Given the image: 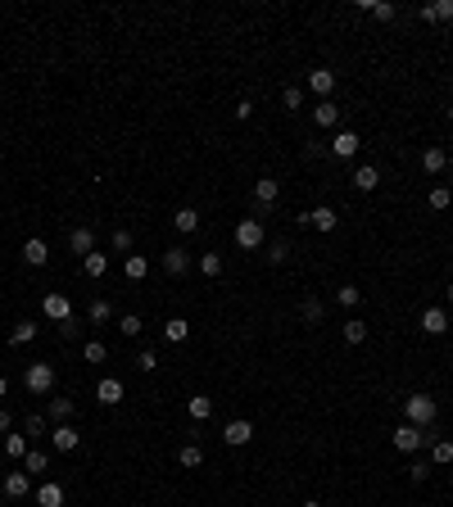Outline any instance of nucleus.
Returning <instances> with one entry per match:
<instances>
[{"mask_svg": "<svg viewBox=\"0 0 453 507\" xmlns=\"http://www.w3.org/2000/svg\"><path fill=\"white\" fill-rule=\"evenodd\" d=\"M435 399L431 394H408V399H403V417H408V426H431L435 421Z\"/></svg>", "mask_w": 453, "mask_h": 507, "instance_id": "1", "label": "nucleus"}, {"mask_svg": "<svg viewBox=\"0 0 453 507\" xmlns=\"http://www.w3.org/2000/svg\"><path fill=\"white\" fill-rule=\"evenodd\" d=\"M23 385H28V394H50L54 389V367L50 363H28V371H23Z\"/></svg>", "mask_w": 453, "mask_h": 507, "instance_id": "2", "label": "nucleus"}, {"mask_svg": "<svg viewBox=\"0 0 453 507\" xmlns=\"http://www.w3.org/2000/svg\"><path fill=\"white\" fill-rule=\"evenodd\" d=\"M0 489H5L10 503H23V498L32 494V475H28V471H10L5 480H0Z\"/></svg>", "mask_w": 453, "mask_h": 507, "instance_id": "3", "label": "nucleus"}, {"mask_svg": "<svg viewBox=\"0 0 453 507\" xmlns=\"http://www.w3.org/2000/svg\"><path fill=\"white\" fill-rule=\"evenodd\" d=\"M50 444L59 449V453H77V444H82V431H77L73 421H64V426H54V431H50Z\"/></svg>", "mask_w": 453, "mask_h": 507, "instance_id": "4", "label": "nucleus"}, {"mask_svg": "<svg viewBox=\"0 0 453 507\" xmlns=\"http://www.w3.org/2000/svg\"><path fill=\"white\" fill-rule=\"evenodd\" d=\"M163 272H168V277H186V272H191V254H186L182 245H168L163 249Z\"/></svg>", "mask_w": 453, "mask_h": 507, "instance_id": "5", "label": "nucleus"}, {"mask_svg": "<svg viewBox=\"0 0 453 507\" xmlns=\"http://www.w3.org/2000/svg\"><path fill=\"white\" fill-rule=\"evenodd\" d=\"M41 313L50 317V322H68V317H73V299H68V294H45Z\"/></svg>", "mask_w": 453, "mask_h": 507, "instance_id": "6", "label": "nucleus"}, {"mask_svg": "<svg viewBox=\"0 0 453 507\" xmlns=\"http://www.w3.org/2000/svg\"><path fill=\"white\" fill-rule=\"evenodd\" d=\"M390 440H394V449H399V453H417L421 444H426V440H421V426H408V421H403V426L390 435Z\"/></svg>", "mask_w": 453, "mask_h": 507, "instance_id": "7", "label": "nucleus"}, {"mask_svg": "<svg viewBox=\"0 0 453 507\" xmlns=\"http://www.w3.org/2000/svg\"><path fill=\"white\" fill-rule=\"evenodd\" d=\"M236 245L240 249H259L263 245V222L259 217H245V222L236 227Z\"/></svg>", "mask_w": 453, "mask_h": 507, "instance_id": "8", "label": "nucleus"}, {"mask_svg": "<svg viewBox=\"0 0 453 507\" xmlns=\"http://www.w3.org/2000/svg\"><path fill=\"white\" fill-rule=\"evenodd\" d=\"M222 440L231 444V449H245L249 440H254V426H249L245 417H236V421H226V431H222Z\"/></svg>", "mask_w": 453, "mask_h": 507, "instance_id": "9", "label": "nucleus"}, {"mask_svg": "<svg viewBox=\"0 0 453 507\" xmlns=\"http://www.w3.org/2000/svg\"><path fill=\"white\" fill-rule=\"evenodd\" d=\"M36 507H64V485H54V480H41V485L32 489Z\"/></svg>", "mask_w": 453, "mask_h": 507, "instance_id": "10", "label": "nucleus"}, {"mask_svg": "<svg viewBox=\"0 0 453 507\" xmlns=\"http://www.w3.org/2000/svg\"><path fill=\"white\" fill-rule=\"evenodd\" d=\"M68 249H73L77 259H87V254H96V231H91V227H77V231H68Z\"/></svg>", "mask_w": 453, "mask_h": 507, "instance_id": "11", "label": "nucleus"}, {"mask_svg": "<svg viewBox=\"0 0 453 507\" xmlns=\"http://www.w3.org/2000/svg\"><path fill=\"white\" fill-rule=\"evenodd\" d=\"M123 394H127V389H123V380H118V376H105V380H100V385H96V399L105 403V408H114V403H123Z\"/></svg>", "mask_w": 453, "mask_h": 507, "instance_id": "12", "label": "nucleus"}, {"mask_svg": "<svg viewBox=\"0 0 453 507\" xmlns=\"http://www.w3.org/2000/svg\"><path fill=\"white\" fill-rule=\"evenodd\" d=\"M308 91H313V96H322V100H331L335 73H331V68H313V73H308Z\"/></svg>", "mask_w": 453, "mask_h": 507, "instance_id": "13", "label": "nucleus"}, {"mask_svg": "<svg viewBox=\"0 0 453 507\" xmlns=\"http://www.w3.org/2000/svg\"><path fill=\"white\" fill-rule=\"evenodd\" d=\"M277 199H281V182H272V177L254 182V204H259V208H272Z\"/></svg>", "mask_w": 453, "mask_h": 507, "instance_id": "14", "label": "nucleus"}, {"mask_svg": "<svg viewBox=\"0 0 453 507\" xmlns=\"http://www.w3.org/2000/svg\"><path fill=\"white\" fill-rule=\"evenodd\" d=\"M308 227H317V231H326V236H331V231L340 227V217H335V208H331V204H317L313 213H308Z\"/></svg>", "mask_w": 453, "mask_h": 507, "instance_id": "15", "label": "nucleus"}, {"mask_svg": "<svg viewBox=\"0 0 453 507\" xmlns=\"http://www.w3.org/2000/svg\"><path fill=\"white\" fill-rule=\"evenodd\" d=\"M358 145H363V140H358L354 131H335V140H331V154H335V159H354V154H358Z\"/></svg>", "mask_w": 453, "mask_h": 507, "instance_id": "16", "label": "nucleus"}, {"mask_svg": "<svg viewBox=\"0 0 453 507\" xmlns=\"http://www.w3.org/2000/svg\"><path fill=\"white\" fill-rule=\"evenodd\" d=\"M421 331H426V335H444V331H449V313H444V308H426V313H421Z\"/></svg>", "mask_w": 453, "mask_h": 507, "instance_id": "17", "label": "nucleus"}, {"mask_svg": "<svg viewBox=\"0 0 453 507\" xmlns=\"http://www.w3.org/2000/svg\"><path fill=\"white\" fill-rule=\"evenodd\" d=\"M45 259H50V249H45V240H28V245H23V263H28V268H45Z\"/></svg>", "mask_w": 453, "mask_h": 507, "instance_id": "18", "label": "nucleus"}, {"mask_svg": "<svg viewBox=\"0 0 453 507\" xmlns=\"http://www.w3.org/2000/svg\"><path fill=\"white\" fill-rule=\"evenodd\" d=\"M354 186H358V191H377V186H381V168H377V163H363V168L354 173Z\"/></svg>", "mask_w": 453, "mask_h": 507, "instance_id": "19", "label": "nucleus"}, {"mask_svg": "<svg viewBox=\"0 0 453 507\" xmlns=\"http://www.w3.org/2000/svg\"><path fill=\"white\" fill-rule=\"evenodd\" d=\"M358 10H367L372 19H381V23H390L394 14H399L394 5H390V0H358Z\"/></svg>", "mask_w": 453, "mask_h": 507, "instance_id": "20", "label": "nucleus"}, {"mask_svg": "<svg viewBox=\"0 0 453 507\" xmlns=\"http://www.w3.org/2000/svg\"><path fill=\"white\" fill-rule=\"evenodd\" d=\"M313 122H317V127H335V122H340V109H335V100H322V105L313 109Z\"/></svg>", "mask_w": 453, "mask_h": 507, "instance_id": "21", "label": "nucleus"}, {"mask_svg": "<svg viewBox=\"0 0 453 507\" xmlns=\"http://www.w3.org/2000/svg\"><path fill=\"white\" fill-rule=\"evenodd\" d=\"M173 227L182 231V236H191V231H200V213H195V208H177V213H173Z\"/></svg>", "mask_w": 453, "mask_h": 507, "instance_id": "22", "label": "nucleus"}, {"mask_svg": "<svg viewBox=\"0 0 453 507\" xmlns=\"http://www.w3.org/2000/svg\"><path fill=\"white\" fill-rule=\"evenodd\" d=\"M421 168H426V173H444V168H449V159H444V150H440V145H431V150H426V154H421Z\"/></svg>", "mask_w": 453, "mask_h": 507, "instance_id": "23", "label": "nucleus"}, {"mask_svg": "<svg viewBox=\"0 0 453 507\" xmlns=\"http://www.w3.org/2000/svg\"><path fill=\"white\" fill-rule=\"evenodd\" d=\"M163 335H168L173 345H182L186 335H191V322H186V317H168V322H163Z\"/></svg>", "mask_w": 453, "mask_h": 507, "instance_id": "24", "label": "nucleus"}, {"mask_svg": "<svg viewBox=\"0 0 453 507\" xmlns=\"http://www.w3.org/2000/svg\"><path fill=\"white\" fill-rule=\"evenodd\" d=\"M421 19H431V23H449V19H453V0H435V5H426V10H421Z\"/></svg>", "mask_w": 453, "mask_h": 507, "instance_id": "25", "label": "nucleus"}, {"mask_svg": "<svg viewBox=\"0 0 453 507\" xmlns=\"http://www.w3.org/2000/svg\"><path fill=\"white\" fill-rule=\"evenodd\" d=\"M45 417L54 421V426H64V421H73V399H50V412Z\"/></svg>", "mask_w": 453, "mask_h": 507, "instance_id": "26", "label": "nucleus"}, {"mask_svg": "<svg viewBox=\"0 0 453 507\" xmlns=\"http://www.w3.org/2000/svg\"><path fill=\"white\" fill-rule=\"evenodd\" d=\"M82 272H87L91 281H100L109 272V259H105V254H87V259H82Z\"/></svg>", "mask_w": 453, "mask_h": 507, "instance_id": "27", "label": "nucleus"}, {"mask_svg": "<svg viewBox=\"0 0 453 507\" xmlns=\"http://www.w3.org/2000/svg\"><path fill=\"white\" fill-rule=\"evenodd\" d=\"M177 462H182L186 471H195V466L204 462V449H200V444H182V453H177Z\"/></svg>", "mask_w": 453, "mask_h": 507, "instance_id": "28", "label": "nucleus"}, {"mask_svg": "<svg viewBox=\"0 0 453 507\" xmlns=\"http://www.w3.org/2000/svg\"><path fill=\"white\" fill-rule=\"evenodd\" d=\"M213 417V399H209V394H195L191 399V421H209Z\"/></svg>", "mask_w": 453, "mask_h": 507, "instance_id": "29", "label": "nucleus"}, {"mask_svg": "<svg viewBox=\"0 0 453 507\" xmlns=\"http://www.w3.org/2000/svg\"><path fill=\"white\" fill-rule=\"evenodd\" d=\"M299 313H304V322H308V326H317V322L326 317V308H322V299H304Z\"/></svg>", "mask_w": 453, "mask_h": 507, "instance_id": "30", "label": "nucleus"}, {"mask_svg": "<svg viewBox=\"0 0 453 507\" xmlns=\"http://www.w3.org/2000/svg\"><path fill=\"white\" fill-rule=\"evenodd\" d=\"M32 340H36V322H19L10 331V345H32Z\"/></svg>", "mask_w": 453, "mask_h": 507, "instance_id": "31", "label": "nucleus"}, {"mask_svg": "<svg viewBox=\"0 0 453 507\" xmlns=\"http://www.w3.org/2000/svg\"><path fill=\"white\" fill-rule=\"evenodd\" d=\"M5 457H28V435H5Z\"/></svg>", "mask_w": 453, "mask_h": 507, "instance_id": "32", "label": "nucleus"}, {"mask_svg": "<svg viewBox=\"0 0 453 507\" xmlns=\"http://www.w3.org/2000/svg\"><path fill=\"white\" fill-rule=\"evenodd\" d=\"M23 471H28V475H45V453H41V449H28V457H23Z\"/></svg>", "mask_w": 453, "mask_h": 507, "instance_id": "33", "label": "nucleus"}, {"mask_svg": "<svg viewBox=\"0 0 453 507\" xmlns=\"http://www.w3.org/2000/svg\"><path fill=\"white\" fill-rule=\"evenodd\" d=\"M431 462H440V466L453 462V440H435L431 444Z\"/></svg>", "mask_w": 453, "mask_h": 507, "instance_id": "34", "label": "nucleus"}, {"mask_svg": "<svg viewBox=\"0 0 453 507\" xmlns=\"http://www.w3.org/2000/svg\"><path fill=\"white\" fill-rule=\"evenodd\" d=\"M87 317H91V322H96V326H105L109 317H114V308H109V299H96V303H91V308H87Z\"/></svg>", "mask_w": 453, "mask_h": 507, "instance_id": "35", "label": "nucleus"}, {"mask_svg": "<svg viewBox=\"0 0 453 507\" xmlns=\"http://www.w3.org/2000/svg\"><path fill=\"white\" fill-rule=\"evenodd\" d=\"M345 340H349V345H363V340H367V322L349 317V322H345Z\"/></svg>", "mask_w": 453, "mask_h": 507, "instance_id": "36", "label": "nucleus"}, {"mask_svg": "<svg viewBox=\"0 0 453 507\" xmlns=\"http://www.w3.org/2000/svg\"><path fill=\"white\" fill-rule=\"evenodd\" d=\"M200 272L204 277H222V254H200Z\"/></svg>", "mask_w": 453, "mask_h": 507, "instance_id": "37", "label": "nucleus"}, {"mask_svg": "<svg viewBox=\"0 0 453 507\" xmlns=\"http://www.w3.org/2000/svg\"><path fill=\"white\" fill-rule=\"evenodd\" d=\"M82 358H87V363H105V358H109V349L100 345V340H87V345H82Z\"/></svg>", "mask_w": 453, "mask_h": 507, "instance_id": "38", "label": "nucleus"}, {"mask_svg": "<svg viewBox=\"0 0 453 507\" xmlns=\"http://www.w3.org/2000/svg\"><path fill=\"white\" fill-rule=\"evenodd\" d=\"M118 331H123V335H140V331H145V322H140L136 313H123V317H118Z\"/></svg>", "mask_w": 453, "mask_h": 507, "instance_id": "39", "label": "nucleus"}, {"mask_svg": "<svg viewBox=\"0 0 453 507\" xmlns=\"http://www.w3.org/2000/svg\"><path fill=\"white\" fill-rule=\"evenodd\" d=\"M335 299L345 303V308H358V299H363V290H358V285H340V290H335Z\"/></svg>", "mask_w": 453, "mask_h": 507, "instance_id": "40", "label": "nucleus"}, {"mask_svg": "<svg viewBox=\"0 0 453 507\" xmlns=\"http://www.w3.org/2000/svg\"><path fill=\"white\" fill-rule=\"evenodd\" d=\"M145 272H150V263L140 259V254H131V259H127V281H140Z\"/></svg>", "mask_w": 453, "mask_h": 507, "instance_id": "41", "label": "nucleus"}, {"mask_svg": "<svg viewBox=\"0 0 453 507\" xmlns=\"http://www.w3.org/2000/svg\"><path fill=\"white\" fill-rule=\"evenodd\" d=\"M291 259V245H286V240H272L268 245V263H286Z\"/></svg>", "mask_w": 453, "mask_h": 507, "instance_id": "42", "label": "nucleus"}, {"mask_svg": "<svg viewBox=\"0 0 453 507\" xmlns=\"http://www.w3.org/2000/svg\"><path fill=\"white\" fill-rule=\"evenodd\" d=\"M23 431H28V435H45V412H28Z\"/></svg>", "mask_w": 453, "mask_h": 507, "instance_id": "43", "label": "nucleus"}, {"mask_svg": "<svg viewBox=\"0 0 453 507\" xmlns=\"http://www.w3.org/2000/svg\"><path fill=\"white\" fill-rule=\"evenodd\" d=\"M453 204V191H449V186H435V191H431V208H449Z\"/></svg>", "mask_w": 453, "mask_h": 507, "instance_id": "44", "label": "nucleus"}, {"mask_svg": "<svg viewBox=\"0 0 453 507\" xmlns=\"http://www.w3.org/2000/svg\"><path fill=\"white\" fill-rule=\"evenodd\" d=\"M127 249H131V231L118 227V231H114V254H127Z\"/></svg>", "mask_w": 453, "mask_h": 507, "instance_id": "45", "label": "nucleus"}, {"mask_svg": "<svg viewBox=\"0 0 453 507\" xmlns=\"http://www.w3.org/2000/svg\"><path fill=\"white\" fill-rule=\"evenodd\" d=\"M136 367H140V371H154V367H159V358H154V349H140V354H136Z\"/></svg>", "mask_w": 453, "mask_h": 507, "instance_id": "46", "label": "nucleus"}, {"mask_svg": "<svg viewBox=\"0 0 453 507\" xmlns=\"http://www.w3.org/2000/svg\"><path fill=\"white\" fill-rule=\"evenodd\" d=\"M299 100H304L299 87H286V91H281V105H286V109H299Z\"/></svg>", "mask_w": 453, "mask_h": 507, "instance_id": "47", "label": "nucleus"}, {"mask_svg": "<svg viewBox=\"0 0 453 507\" xmlns=\"http://www.w3.org/2000/svg\"><path fill=\"white\" fill-rule=\"evenodd\" d=\"M408 475H412V480H417V485H421V480L431 475V466H426V462H412V471H408Z\"/></svg>", "mask_w": 453, "mask_h": 507, "instance_id": "48", "label": "nucleus"}, {"mask_svg": "<svg viewBox=\"0 0 453 507\" xmlns=\"http://www.w3.org/2000/svg\"><path fill=\"white\" fill-rule=\"evenodd\" d=\"M59 335H68V340H73V335H77V317H68V322H59Z\"/></svg>", "mask_w": 453, "mask_h": 507, "instance_id": "49", "label": "nucleus"}, {"mask_svg": "<svg viewBox=\"0 0 453 507\" xmlns=\"http://www.w3.org/2000/svg\"><path fill=\"white\" fill-rule=\"evenodd\" d=\"M0 431H5V435L14 431V421H10V412H5V408H0Z\"/></svg>", "mask_w": 453, "mask_h": 507, "instance_id": "50", "label": "nucleus"}, {"mask_svg": "<svg viewBox=\"0 0 453 507\" xmlns=\"http://www.w3.org/2000/svg\"><path fill=\"white\" fill-rule=\"evenodd\" d=\"M5 394H10V380H5V376H0V399H5Z\"/></svg>", "mask_w": 453, "mask_h": 507, "instance_id": "51", "label": "nucleus"}, {"mask_svg": "<svg viewBox=\"0 0 453 507\" xmlns=\"http://www.w3.org/2000/svg\"><path fill=\"white\" fill-rule=\"evenodd\" d=\"M444 299H449V303H453V281H449V290H444Z\"/></svg>", "mask_w": 453, "mask_h": 507, "instance_id": "52", "label": "nucleus"}, {"mask_svg": "<svg viewBox=\"0 0 453 507\" xmlns=\"http://www.w3.org/2000/svg\"><path fill=\"white\" fill-rule=\"evenodd\" d=\"M304 507H322V503H317V498H308V503H304Z\"/></svg>", "mask_w": 453, "mask_h": 507, "instance_id": "53", "label": "nucleus"}, {"mask_svg": "<svg viewBox=\"0 0 453 507\" xmlns=\"http://www.w3.org/2000/svg\"><path fill=\"white\" fill-rule=\"evenodd\" d=\"M449 177H453V159H449Z\"/></svg>", "mask_w": 453, "mask_h": 507, "instance_id": "54", "label": "nucleus"}, {"mask_svg": "<svg viewBox=\"0 0 453 507\" xmlns=\"http://www.w3.org/2000/svg\"><path fill=\"white\" fill-rule=\"evenodd\" d=\"M449 122H453V105H449Z\"/></svg>", "mask_w": 453, "mask_h": 507, "instance_id": "55", "label": "nucleus"}]
</instances>
